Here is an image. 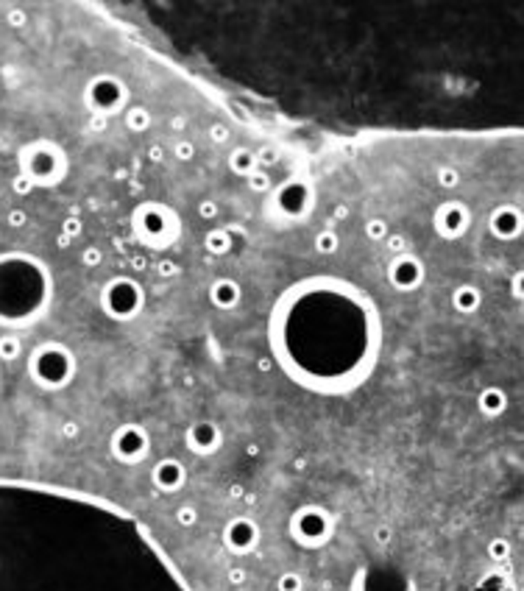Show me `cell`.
Listing matches in <instances>:
<instances>
[{
	"mask_svg": "<svg viewBox=\"0 0 524 591\" xmlns=\"http://www.w3.org/2000/svg\"><path fill=\"white\" fill-rule=\"evenodd\" d=\"M67 496L0 480V591H48Z\"/></svg>",
	"mask_w": 524,
	"mask_h": 591,
	"instance_id": "cell-1",
	"label": "cell"
},
{
	"mask_svg": "<svg viewBox=\"0 0 524 591\" xmlns=\"http://www.w3.org/2000/svg\"><path fill=\"white\" fill-rule=\"evenodd\" d=\"M23 257H0V321H23L39 307L36 276Z\"/></svg>",
	"mask_w": 524,
	"mask_h": 591,
	"instance_id": "cell-2",
	"label": "cell"
},
{
	"mask_svg": "<svg viewBox=\"0 0 524 591\" xmlns=\"http://www.w3.org/2000/svg\"><path fill=\"white\" fill-rule=\"evenodd\" d=\"M73 374V360L64 352V346H39L31 357V376L36 379L39 385L45 388H59L64 385Z\"/></svg>",
	"mask_w": 524,
	"mask_h": 591,
	"instance_id": "cell-3",
	"label": "cell"
},
{
	"mask_svg": "<svg viewBox=\"0 0 524 591\" xmlns=\"http://www.w3.org/2000/svg\"><path fill=\"white\" fill-rule=\"evenodd\" d=\"M104 302H106V310H109L112 315L126 318V315H131V313L140 307V293H137V287L131 285V282L115 279V282L109 285L106 296H104Z\"/></svg>",
	"mask_w": 524,
	"mask_h": 591,
	"instance_id": "cell-4",
	"label": "cell"
},
{
	"mask_svg": "<svg viewBox=\"0 0 524 591\" xmlns=\"http://www.w3.org/2000/svg\"><path fill=\"white\" fill-rule=\"evenodd\" d=\"M148 449V438L140 427H123L117 430L115 435V455L120 460H128V463H137Z\"/></svg>",
	"mask_w": 524,
	"mask_h": 591,
	"instance_id": "cell-5",
	"label": "cell"
},
{
	"mask_svg": "<svg viewBox=\"0 0 524 591\" xmlns=\"http://www.w3.org/2000/svg\"><path fill=\"white\" fill-rule=\"evenodd\" d=\"M154 483L162 491H179L184 485V466L179 460H162L154 469Z\"/></svg>",
	"mask_w": 524,
	"mask_h": 591,
	"instance_id": "cell-6",
	"label": "cell"
},
{
	"mask_svg": "<svg viewBox=\"0 0 524 591\" xmlns=\"http://www.w3.org/2000/svg\"><path fill=\"white\" fill-rule=\"evenodd\" d=\"M226 541L235 546V553H248V546L257 541V527L248 519H235L226 530Z\"/></svg>",
	"mask_w": 524,
	"mask_h": 591,
	"instance_id": "cell-7",
	"label": "cell"
},
{
	"mask_svg": "<svg viewBox=\"0 0 524 591\" xmlns=\"http://www.w3.org/2000/svg\"><path fill=\"white\" fill-rule=\"evenodd\" d=\"M329 522H326V516L324 514H318V511H301L298 514V519H296V530L301 533V535H307V538H318V535H324L329 527H326Z\"/></svg>",
	"mask_w": 524,
	"mask_h": 591,
	"instance_id": "cell-8",
	"label": "cell"
},
{
	"mask_svg": "<svg viewBox=\"0 0 524 591\" xmlns=\"http://www.w3.org/2000/svg\"><path fill=\"white\" fill-rule=\"evenodd\" d=\"M217 441H221V433H217V427H212V424H195L187 433L190 449H198V452H206V449L217 446Z\"/></svg>",
	"mask_w": 524,
	"mask_h": 591,
	"instance_id": "cell-9",
	"label": "cell"
},
{
	"mask_svg": "<svg viewBox=\"0 0 524 591\" xmlns=\"http://www.w3.org/2000/svg\"><path fill=\"white\" fill-rule=\"evenodd\" d=\"M390 279L396 282L399 287H413V285H418V279H421V268L416 265V263H410L407 257H402L396 265L390 268Z\"/></svg>",
	"mask_w": 524,
	"mask_h": 591,
	"instance_id": "cell-10",
	"label": "cell"
},
{
	"mask_svg": "<svg viewBox=\"0 0 524 591\" xmlns=\"http://www.w3.org/2000/svg\"><path fill=\"white\" fill-rule=\"evenodd\" d=\"M237 299H240V290H237V287H235L229 279L217 282V285L212 287V302H215L217 307L229 310V307H235V304H237Z\"/></svg>",
	"mask_w": 524,
	"mask_h": 591,
	"instance_id": "cell-11",
	"label": "cell"
},
{
	"mask_svg": "<svg viewBox=\"0 0 524 591\" xmlns=\"http://www.w3.org/2000/svg\"><path fill=\"white\" fill-rule=\"evenodd\" d=\"M477 304H479V293H477L474 287H460V290L455 293V307H457L460 313H474Z\"/></svg>",
	"mask_w": 524,
	"mask_h": 591,
	"instance_id": "cell-12",
	"label": "cell"
},
{
	"mask_svg": "<svg viewBox=\"0 0 524 591\" xmlns=\"http://www.w3.org/2000/svg\"><path fill=\"white\" fill-rule=\"evenodd\" d=\"M502 407H505V396H502V391H497V388L483 391V396H479V410H486V413L497 415Z\"/></svg>",
	"mask_w": 524,
	"mask_h": 591,
	"instance_id": "cell-13",
	"label": "cell"
},
{
	"mask_svg": "<svg viewBox=\"0 0 524 591\" xmlns=\"http://www.w3.org/2000/svg\"><path fill=\"white\" fill-rule=\"evenodd\" d=\"M20 354V341L14 335H3L0 337V357L3 360H14Z\"/></svg>",
	"mask_w": 524,
	"mask_h": 591,
	"instance_id": "cell-14",
	"label": "cell"
},
{
	"mask_svg": "<svg viewBox=\"0 0 524 591\" xmlns=\"http://www.w3.org/2000/svg\"><path fill=\"white\" fill-rule=\"evenodd\" d=\"M232 167H235V171H240V173H251L254 171V156L248 151H237L232 156Z\"/></svg>",
	"mask_w": 524,
	"mask_h": 591,
	"instance_id": "cell-15",
	"label": "cell"
},
{
	"mask_svg": "<svg viewBox=\"0 0 524 591\" xmlns=\"http://www.w3.org/2000/svg\"><path fill=\"white\" fill-rule=\"evenodd\" d=\"M126 120H128V125H131V129H134V132H143L145 125H148V120H151V117H148V112H143V109H131Z\"/></svg>",
	"mask_w": 524,
	"mask_h": 591,
	"instance_id": "cell-16",
	"label": "cell"
},
{
	"mask_svg": "<svg viewBox=\"0 0 524 591\" xmlns=\"http://www.w3.org/2000/svg\"><path fill=\"white\" fill-rule=\"evenodd\" d=\"M195 519H198V514H195L193 505H182V508L176 511V522H179L182 527H193V524H195Z\"/></svg>",
	"mask_w": 524,
	"mask_h": 591,
	"instance_id": "cell-17",
	"label": "cell"
},
{
	"mask_svg": "<svg viewBox=\"0 0 524 591\" xmlns=\"http://www.w3.org/2000/svg\"><path fill=\"white\" fill-rule=\"evenodd\" d=\"M206 245H209V251H226L229 248V237L224 232H212L206 237Z\"/></svg>",
	"mask_w": 524,
	"mask_h": 591,
	"instance_id": "cell-18",
	"label": "cell"
},
{
	"mask_svg": "<svg viewBox=\"0 0 524 591\" xmlns=\"http://www.w3.org/2000/svg\"><path fill=\"white\" fill-rule=\"evenodd\" d=\"M457 215H463V209H457V206H446L444 213H441V221L449 224V234L457 232Z\"/></svg>",
	"mask_w": 524,
	"mask_h": 591,
	"instance_id": "cell-19",
	"label": "cell"
},
{
	"mask_svg": "<svg viewBox=\"0 0 524 591\" xmlns=\"http://www.w3.org/2000/svg\"><path fill=\"white\" fill-rule=\"evenodd\" d=\"M279 591H301V577H298V575H293V572L282 575V580H279Z\"/></svg>",
	"mask_w": 524,
	"mask_h": 591,
	"instance_id": "cell-20",
	"label": "cell"
},
{
	"mask_svg": "<svg viewBox=\"0 0 524 591\" xmlns=\"http://www.w3.org/2000/svg\"><path fill=\"white\" fill-rule=\"evenodd\" d=\"M335 248H337V237L335 234H329V232L318 234V251H321V254H329V251H335Z\"/></svg>",
	"mask_w": 524,
	"mask_h": 591,
	"instance_id": "cell-21",
	"label": "cell"
},
{
	"mask_svg": "<svg viewBox=\"0 0 524 591\" xmlns=\"http://www.w3.org/2000/svg\"><path fill=\"white\" fill-rule=\"evenodd\" d=\"M488 550H491V558H497V561H502V558L508 555V550H510V546H508V541H502V538H497V541H491V546H488Z\"/></svg>",
	"mask_w": 524,
	"mask_h": 591,
	"instance_id": "cell-22",
	"label": "cell"
},
{
	"mask_svg": "<svg viewBox=\"0 0 524 591\" xmlns=\"http://www.w3.org/2000/svg\"><path fill=\"white\" fill-rule=\"evenodd\" d=\"M81 260H84V265H86V268H95V265L101 263V251H98V248H86Z\"/></svg>",
	"mask_w": 524,
	"mask_h": 591,
	"instance_id": "cell-23",
	"label": "cell"
},
{
	"mask_svg": "<svg viewBox=\"0 0 524 591\" xmlns=\"http://www.w3.org/2000/svg\"><path fill=\"white\" fill-rule=\"evenodd\" d=\"M251 187L254 190H262V187H268V179H265V173H257V167L251 171Z\"/></svg>",
	"mask_w": 524,
	"mask_h": 591,
	"instance_id": "cell-24",
	"label": "cell"
},
{
	"mask_svg": "<svg viewBox=\"0 0 524 591\" xmlns=\"http://www.w3.org/2000/svg\"><path fill=\"white\" fill-rule=\"evenodd\" d=\"M198 213H201V218H215V215H217V206H215L212 201H204Z\"/></svg>",
	"mask_w": 524,
	"mask_h": 591,
	"instance_id": "cell-25",
	"label": "cell"
},
{
	"mask_svg": "<svg viewBox=\"0 0 524 591\" xmlns=\"http://www.w3.org/2000/svg\"><path fill=\"white\" fill-rule=\"evenodd\" d=\"M385 232H388V229H385V224H382V221L368 224V234H371V237H385Z\"/></svg>",
	"mask_w": 524,
	"mask_h": 591,
	"instance_id": "cell-26",
	"label": "cell"
},
{
	"mask_svg": "<svg viewBox=\"0 0 524 591\" xmlns=\"http://www.w3.org/2000/svg\"><path fill=\"white\" fill-rule=\"evenodd\" d=\"M176 156H179V159H190V156H193V145H190V143H179V145H176Z\"/></svg>",
	"mask_w": 524,
	"mask_h": 591,
	"instance_id": "cell-27",
	"label": "cell"
},
{
	"mask_svg": "<svg viewBox=\"0 0 524 591\" xmlns=\"http://www.w3.org/2000/svg\"><path fill=\"white\" fill-rule=\"evenodd\" d=\"M14 190H20V193L25 195V193L31 190V179H28V176H17V179H14Z\"/></svg>",
	"mask_w": 524,
	"mask_h": 591,
	"instance_id": "cell-28",
	"label": "cell"
},
{
	"mask_svg": "<svg viewBox=\"0 0 524 591\" xmlns=\"http://www.w3.org/2000/svg\"><path fill=\"white\" fill-rule=\"evenodd\" d=\"M62 435L64 438H75L78 435V424H75V421H67V424L62 427Z\"/></svg>",
	"mask_w": 524,
	"mask_h": 591,
	"instance_id": "cell-29",
	"label": "cell"
},
{
	"mask_svg": "<svg viewBox=\"0 0 524 591\" xmlns=\"http://www.w3.org/2000/svg\"><path fill=\"white\" fill-rule=\"evenodd\" d=\"M9 224H12V226H20V224H25V213H23V209H14V213L9 215Z\"/></svg>",
	"mask_w": 524,
	"mask_h": 591,
	"instance_id": "cell-30",
	"label": "cell"
},
{
	"mask_svg": "<svg viewBox=\"0 0 524 591\" xmlns=\"http://www.w3.org/2000/svg\"><path fill=\"white\" fill-rule=\"evenodd\" d=\"M226 137H229V132L224 129V125H215L212 129V140H226Z\"/></svg>",
	"mask_w": 524,
	"mask_h": 591,
	"instance_id": "cell-31",
	"label": "cell"
},
{
	"mask_svg": "<svg viewBox=\"0 0 524 591\" xmlns=\"http://www.w3.org/2000/svg\"><path fill=\"white\" fill-rule=\"evenodd\" d=\"M455 182H457V176H455L452 171H444V173H441V184H446V187H452Z\"/></svg>",
	"mask_w": 524,
	"mask_h": 591,
	"instance_id": "cell-32",
	"label": "cell"
},
{
	"mask_svg": "<svg viewBox=\"0 0 524 591\" xmlns=\"http://www.w3.org/2000/svg\"><path fill=\"white\" fill-rule=\"evenodd\" d=\"M78 229H81V226H78V221H75V218H73V221H67V226H64V237H73Z\"/></svg>",
	"mask_w": 524,
	"mask_h": 591,
	"instance_id": "cell-33",
	"label": "cell"
},
{
	"mask_svg": "<svg viewBox=\"0 0 524 591\" xmlns=\"http://www.w3.org/2000/svg\"><path fill=\"white\" fill-rule=\"evenodd\" d=\"M246 580V572L243 569H232L229 572V583H243Z\"/></svg>",
	"mask_w": 524,
	"mask_h": 591,
	"instance_id": "cell-34",
	"label": "cell"
},
{
	"mask_svg": "<svg viewBox=\"0 0 524 591\" xmlns=\"http://www.w3.org/2000/svg\"><path fill=\"white\" fill-rule=\"evenodd\" d=\"M159 274L173 276V274H176V265H173V263H162V265H159Z\"/></svg>",
	"mask_w": 524,
	"mask_h": 591,
	"instance_id": "cell-35",
	"label": "cell"
},
{
	"mask_svg": "<svg viewBox=\"0 0 524 591\" xmlns=\"http://www.w3.org/2000/svg\"><path fill=\"white\" fill-rule=\"evenodd\" d=\"M402 245H405V240H402V237H390V240H388V248H390V251H399Z\"/></svg>",
	"mask_w": 524,
	"mask_h": 591,
	"instance_id": "cell-36",
	"label": "cell"
},
{
	"mask_svg": "<svg viewBox=\"0 0 524 591\" xmlns=\"http://www.w3.org/2000/svg\"><path fill=\"white\" fill-rule=\"evenodd\" d=\"M377 541H382V544L390 541V530H388V527H379V530H377Z\"/></svg>",
	"mask_w": 524,
	"mask_h": 591,
	"instance_id": "cell-37",
	"label": "cell"
},
{
	"mask_svg": "<svg viewBox=\"0 0 524 591\" xmlns=\"http://www.w3.org/2000/svg\"><path fill=\"white\" fill-rule=\"evenodd\" d=\"M173 129L182 132V129H184V120H182V117H176V120H173Z\"/></svg>",
	"mask_w": 524,
	"mask_h": 591,
	"instance_id": "cell-38",
	"label": "cell"
},
{
	"mask_svg": "<svg viewBox=\"0 0 524 591\" xmlns=\"http://www.w3.org/2000/svg\"><path fill=\"white\" fill-rule=\"evenodd\" d=\"M9 20H12V25H14V23H17V25H20V23H23V14H20V12H17V14H12V17H9Z\"/></svg>",
	"mask_w": 524,
	"mask_h": 591,
	"instance_id": "cell-39",
	"label": "cell"
},
{
	"mask_svg": "<svg viewBox=\"0 0 524 591\" xmlns=\"http://www.w3.org/2000/svg\"><path fill=\"white\" fill-rule=\"evenodd\" d=\"M151 156H154V159H162V151H159V145H154V151H151Z\"/></svg>",
	"mask_w": 524,
	"mask_h": 591,
	"instance_id": "cell-40",
	"label": "cell"
}]
</instances>
